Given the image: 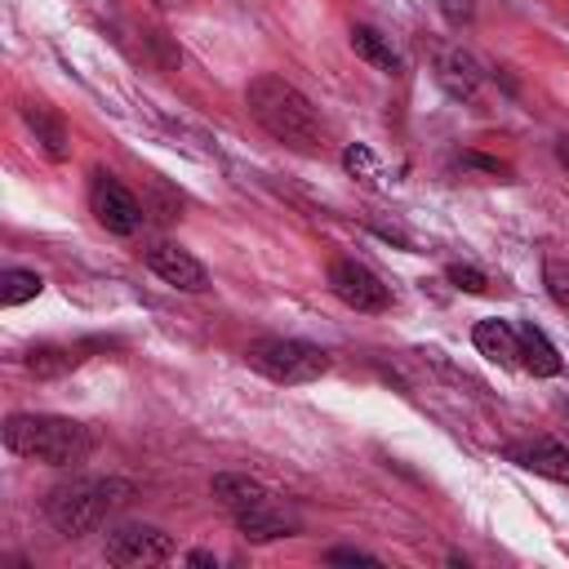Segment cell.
I'll use <instances>...</instances> for the list:
<instances>
[{"label": "cell", "instance_id": "obj_1", "mask_svg": "<svg viewBox=\"0 0 569 569\" xmlns=\"http://www.w3.org/2000/svg\"><path fill=\"white\" fill-rule=\"evenodd\" d=\"M244 102H249V116L284 147L293 151H311L320 142V116L316 107L284 80V76H253L249 89H244Z\"/></svg>", "mask_w": 569, "mask_h": 569}, {"label": "cell", "instance_id": "obj_2", "mask_svg": "<svg viewBox=\"0 0 569 569\" xmlns=\"http://www.w3.org/2000/svg\"><path fill=\"white\" fill-rule=\"evenodd\" d=\"M4 445L18 458H36L49 467H71L84 462L93 449V431L76 418L58 413H9L4 418Z\"/></svg>", "mask_w": 569, "mask_h": 569}, {"label": "cell", "instance_id": "obj_3", "mask_svg": "<svg viewBox=\"0 0 569 569\" xmlns=\"http://www.w3.org/2000/svg\"><path fill=\"white\" fill-rule=\"evenodd\" d=\"M129 480H116V476H76L67 485H58L49 498H44V516L58 533L67 538H80V533H93L120 502H129Z\"/></svg>", "mask_w": 569, "mask_h": 569}, {"label": "cell", "instance_id": "obj_4", "mask_svg": "<svg viewBox=\"0 0 569 569\" xmlns=\"http://www.w3.org/2000/svg\"><path fill=\"white\" fill-rule=\"evenodd\" d=\"M244 360H249V369H258L262 378L284 382V387L316 382L320 373H329V351H320L316 342H302V338H258L244 351Z\"/></svg>", "mask_w": 569, "mask_h": 569}, {"label": "cell", "instance_id": "obj_5", "mask_svg": "<svg viewBox=\"0 0 569 569\" xmlns=\"http://www.w3.org/2000/svg\"><path fill=\"white\" fill-rule=\"evenodd\" d=\"M89 209H93V218H98L111 236H133V231L142 227V204H138L133 191H129L116 173H107V169H98L93 182H89Z\"/></svg>", "mask_w": 569, "mask_h": 569}, {"label": "cell", "instance_id": "obj_6", "mask_svg": "<svg viewBox=\"0 0 569 569\" xmlns=\"http://www.w3.org/2000/svg\"><path fill=\"white\" fill-rule=\"evenodd\" d=\"M329 289L351 307V311H387L391 307V289L356 258H338L329 267Z\"/></svg>", "mask_w": 569, "mask_h": 569}, {"label": "cell", "instance_id": "obj_7", "mask_svg": "<svg viewBox=\"0 0 569 569\" xmlns=\"http://www.w3.org/2000/svg\"><path fill=\"white\" fill-rule=\"evenodd\" d=\"M173 556V538L156 525H120L107 533L111 565H164Z\"/></svg>", "mask_w": 569, "mask_h": 569}, {"label": "cell", "instance_id": "obj_8", "mask_svg": "<svg viewBox=\"0 0 569 569\" xmlns=\"http://www.w3.org/2000/svg\"><path fill=\"white\" fill-rule=\"evenodd\" d=\"M231 520H236V529H240L249 542H276V538L298 533V520H293L271 493H267L262 502L244 507V511H231Z\"/></svg>", "mask_w": 569, "mask_h": 569}, {"label": "cell", "instance_id": "obj_9", "mask_svg": "<svg viewBox=\"0 0 569 569\" xmlns=\"http://www.w3.org/2000/svg\"><path fill=\"white\" fill-rule=\"evenodd\" d=\"M147 267H151L164 284H173V289H182V293H200V289L209 284V271H204L187 249H178V244H156V249L147 253Z\"/></svg>", "mask_w": 569, "mask_h": 569}, {"label": "cell", "instance_id": "obj_10", "mask_svg": "<svg viewBox=\"0 0 569 569\" xmlns=\"http://www.w3.org/2000/svg\"><path fill=\"white\" fill-rule=\"evenodd\" d=\"M507 458H511V462H520L525 471H538V476H547V480L569 485V449H565V445H556V440H547V436H538V440H520V445H507Z\"/></svg>", "mask_w": 569, "mask_h": 569}, {"label": "cell", "instance_id": "obj_11", "mask_svg": "<svg viewBox=\"0 0 569 569\" xmlns=\"http://www.w3.org/2000/svg\"><path fill=\"white\" fill-rule=\"evenodd\" d=\"M471 342H476V351L485 356V360H493V365H520V333L507 325V320H480L476 329H471Z\"/></svg>", "mask_w": 569, "mask_h": 569}, {"label": "cell", "instance_id": "obj_12", "mask_svg": "<svg viewBox=\"0 0 569 569\" xmlns=\"http://www.w3.org/2000/svg\"><path fill=\"white\" fill-rule=\"evenodd\" d=\"M520 369H529L533 378H556L565 369L560 351L551 347V338L538 329V325H520Z\"/></svg>", "mask_w": 569, "mask_h": 569}, {"label": "cell", "instance_id": "obj_13", "mask_svg": "<svg viewBox=\"0 0 569 569\" xmlns=\"http://www.w3.org/2000/svg\"><path fill=\"white\" fill-rule=\"evenodd\" d=\"M22 120L31 124L36 142L44 147V156H49V160H67V156H71V138H67L62 120H58L49 107H40V102H27V107H22Z\"/></svg>", "mask_w": 569, "mask_h": 569}, {"label": "cell", "instance_id": "obj_14", "mask_svg": "<svg viewBox=\"0 0 569 569\" xmlns=\"http://www.w3.org/2000/svg\"><path fill=\"white\" fill-rule=\"evenodd\" d=\"M209 489H213V498H218L227 511H244V507H253V502L267 498V489H262L253 476H240V471H218Z\"/></svg>", "mask_w": 569, "mask_h": 569}, {"label": "cell", "instance_id": "obj_15", "mask_svg": "<svg viewBox=\"0 0 569 569\" xmlns=\"http://www.w3.org/2000/svg\"><path fill=\"white\" fill-rule=\"evenodd\" d=\"M351 49L369 62V67H378V71H387V76H396L400 71V53L391 49V40L378 31V27H351Z\"/></svg>", "mask_w": 569, "mask_h": 569}, {"label": "cell", "instance_id": "obj_16", "mask_svg": "<svg viewBox=\"0 0 569 569\" xmlns=\"http://www.w3.org/2000/svg\"><path fill=\"white\" fill-rule=\"evenodd\" d=\"M436 76H440V84H445L453 98H471L476 84H480V71H476V62H471L462 49H445L440 62H436Z\"/></svg>", "mask_w": 569, "mask_h": 569}, {"label": "cell", "instance_id": "obj_17", "mask_svg": "<svg viewBox=\"0 0 569 569\" xmlns=\"http://www.w3.org/2000/svg\"><path fill=\"white\" fill-rule=\"evenodd\" d=\"M80 360H84V356H80L76 347H53V342L27 351V369H31L36 378H62V373L76 369Z\"/></svg>", "mask_w": 569, "mask_h": 569}, {"label": "cell", "instance_id": "obj_18", "mask_svg": "<svg viewBox=\"0 0 569 569\" xmlns=\"http://www.w3.org/2000/svg\"><path fill=\"white\" fill-rule=\"evenodd\" d=\"M40 289H44V280H40L36 271H27V267L0 271V302H4V307H22V302H31Z\"/></svg>", "mask_w": 569, "mask_h": 569}, {"label": "cell", "instance_id": "obj_19", "mask_svg": "<svg viewBox=\"0 0 569 569\" xmlns=\"http://www.w3.org/2000/svg\"><path fill=\"white\" fill-rule=\"evenodd\" d=\"M342 169H347L351 178H360L365 187H382V164L373 160V151H369L365 142H351V147L342 151Z\"/></svg>", "mask_w": 569, "mask_h": 569}, {"label": "cell", "instance_id": "obj_20", "mask_svg": "<svg viewBox=\"0 0 569 569\" xmlns=\"http://www.w3.org/2000/svg\"><path fill=\"white\" fill-rule=\"evenodd\" d=\"M445 276H449V284H453V289H462V293H485V289H489L485 271H480V267H471V262H449V267H445Z\"/></svg>", "mask_w": 569, "mask_h": 569}, {"label": "cell", "instance_id": "obj_21", "mask_svg": "<svg viewBox=\"0 0 569 569\" xmlns=\"http://www.w3.org/2000/svg\"><path fill=\"white\" fill-rule=\"evenodd\" d=\"M542 276H547V293L560 302V307H569V267H560L556 258L542 267Z\"/></svg>", "mask_w": 569, "mask_h": 569}, {"label": "cell", "instance_id": "obj_22", "mask_svg": "<svg viewBox=\"0 0 569 569\" xmlns=\"http://www.w3.org/2000/svg\"><path fill=\"white\" fill-rule=\"evenodd\" d=\"M329 565H378V556L356 551V547H333V551H329Z\"/></svg>", "mask_w": 569, "mask_h": 569}, {"label": "cell", "instance_id": "obj_23", "mask_svg": "<svg viewBox=\"0 0 569 569\" xmlns=\"http://www.w3.org/2000/svg\"><path fill=\"white\" fill-rule=\"evenodd\" d=\"M462 164H476V169H485V173H507L498 160H485V156H471V151L462 156Z\"/></svg>", "mask_w": 569, "mask_h": 569}, {"label": "cell", "instance_id": "obj_24", "mask_svg": "<svg viewBox=\"0 0 569 569\" xmlns=\"http://www.w3.org/2000/svg\"><path fill=\"white\" fill-rule=\"evenodd\" d=\"M187 560H191V565H218V560H213V551H191Z\"/></svg>", "mask_w": 569, "mask_h": 569}, {"label": "cell", "instance_id": "obj_25", "mask_svg": "<svg viewBox=\"0 0 569 569\" xmlns=\"http://www.w3.org/2000/svg\"><path fill=\"white\" fill-rule=\"evenodd\" d=\"M556 156H560V164H565V169H569V138H565V142H560V147H556Z\"/></svg>", "mask_w": 569, "mask_h": 569}, {"label": "cell", "instance_id": "obj_26", "mask_svg": "<svg viewBox=\"0 0 569 569\" xmlns=\"http://www.w3.org/2000/svg\"><path fill=\"white\" fill-rule=\"evenodd\" d=\"M156 4H160V9H173V4H182V0H156Z\"/></svg>", "mask_w": 569, "mask_h": 569}]
</instances>
